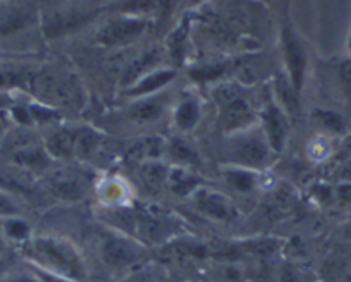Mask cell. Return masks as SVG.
<instances>
[{
	"mask_svg": "<svg viewBox=\"0 0 351 282\" xmlns=\"http://www.w3.org/2000/svg\"><path fill=\"white\" fill-rule=\"evenodd\" d=\"M36 92L49 102L73 107L81 102V90L67 75L47 73L35 79Z\"/></svg>",
	"mask_w": 351,
	"mask_h": 282,
	"instance_id": "2",
	"label": "cell"
},
{
	"mask_svg": "<svg viewBox=\"0 0 351 282\" xmlns=\"http://www.w3.org/2000/svg\"><path fill=\"white\" fill-rule=\"evenodd\" d=\"M339 78H341V85H343L344 93H346L348 99L351 100V59L343 62L339 69Z\"/></svg>",
	"mask_w": 351,
	"mask_h": 282,
	"instance_id": "29",
	"label": "cell"
},
{
	"mask_svg": "<svg viewBox=\"0 0 351 282\" xmlns=\"http://www.w3.org/2000/svg\"><path fill=\"white\" fill-rule=\"evenodd\" d=\"M276 90H278L279 97L285 102V105L288 107V110H295L298 107V90L293 86L291 81H286V79L279 78L278 83H276Z\"/></svg>",
	"mask_w": 351,
	"mask_h": 282,
	"instance_id": "20",
	"label": "cell"
},
{
	"mask_svg": "<svg viewBox=\"0 0 351 282\" xmlns=\"http://www.w3.org/2000/svg\"><path fill=\"white\" fill-rule=\"evenodd\" d=\"M162 103L158 100L152 99L147 102H141L131 109V117L138 120H154L160 116Z\"/></svg>",
	"mask_w": 351,
	"mask_h": 282,
	"instance_id": "17",
	"label": "cell"
},
{
	"mask_svg": "<svg viewBox=\"0 0 351 282\" xmlns=\"http://www.w3.org/2000/svg\"><path fill=\"white\" fill-rule=\"evenodd\" d=\"M26 83V75L21 70L12 69L8 66H0V90L2 88H14Z\"/></svg>",
	"mask_w": 351,
	"mask_h": 282,
	"instance_id": "21",
	"label": "cell"
},
{
	"mask_svg": "<svg viewBox=\"0 0 351 282\" xmlns=\"http://www.w3.org/2000/svg\"><path fill=\"white\" fill-rule=\"evenodd\" d=\"M0 282H40L33 272H21V274H5L4 277L0 279Z\"/></svg>",
	"mask_w": 351,
	"mask_h": 282,
	"instance_id": "31",
	"label": "cell"
},
{
	"mask_svg": "<svg viewBox=\"0 0 351 282\" xmlns=\"http://www.w3.org/2000/svg\"><path fill=\"white\" fill-rule=\"evenodd\" d=\"M198 184L197 177L190 176V174L184 172H176L174 174V188L178 193H186V191L193 190Z\"/></svg>",
	"mask_w": 351,
	"mask_h": 282,
	"instance_id": "25",
	"label": "cell"
},
{
	"mask_svg": "<svg viewBox=\"0 0 351 282\" xmlns=\"http://www.w3.org/2000/svg\"><path fill=\"white\" fill-rule=\"evenodd\" d=\"M221 112V123L226 129H236V127H243L253 119V110L250 103L241 97L229 100V102L222 103Z\"/></svg>",
	"mask_w": 351,
	"mask_h": 282,
	"instance_id": "8",
	"label": "cell"
},
{
	"mask_svg": "<svg viewBox=\"0 0 351 282\" xmlns=\"http://www.w3.org/2000/svg\"><path fill=\"white\" fill-rule=\"evenodd\" d=\"M2 229L5 236L14 241H26L29 238V226L18 217H8Z\"/></svg>",
	"mask_w": 351,
	"mask_h": 282,
	"instance_id": "18",
	"label": "cell"
},
{
	"mask_svg": "<svg viewBox=\"0 0 351 282\" xmlns=\"http://www.w3.org/2000/svg\"><path fill=\"white\" fill-rule=\"evenodd\" d=\"M157 60H158V50L145 52L143 55H140L136 60H133V64H131V66L128 67L126 73H124V79H123L124 85H131V83H134L136 79H140L141 76H145V73H147L152 66H155Z\"/></svg>",
	"mask_w": 351,
	"mask_h": 282,
	"instance_id": "13",
	"label": "cell"
},
{
	"mask_svg": "<svg viewBox=\"0 0 351 282\" xmlns=\"http://www.w3.org/2000/svg\"><path fill=\"white\" fill-rule=\"evenodd\" d=\"M141 253L136 244L123 236H107L102 243V258L107 267L124 270L140 260Z\"/></svg>",
	"mask_w": 351,
	"mask_h": 282,
	"instance_id": "4",
	"label": "cell"
},
{
	"mask_svg": "<svg viewBox=\"0 0 351 282\" xmlns=\"http://www.w3.org/2000/svg\"><path fill=\"white\" fill-rule=\"evenodd\" d=\"M171 153L180 162H197V155L193 153V150H190L186 145L180 143V141H176L174 145L171 146Z\"/></svg>",
	"mask_w": 351,
	"mask_h": 282,
	"instance_id": "26",
	"label": "cell"
},
{
	"mask_svg": "<svg viewBox=\"0 0 351 282\" xmlns=\"http://www.w3.org/2000/svg\"><path fill=\"white\" fill-rule=\"evenodd\" d=\"M8 102H9V100L5 99L4 95H0V107H2V105H5V103H8Z\"/></svg>",
	"mask_w": 351,
	"mask_h": 282,
	"instance_id": "36",
	"label": "cell"
},
{
	"mask_svg": "<svg viewBox=\"0 0 351 282\" xmlns=\"http://www.w3.org/2000/svg\"><path fill=\"white\" fill-rule=\"evenodd\" d=\"M172 78H174V70H158V73H152V75H147L143 79H140L136 86H133L131 95L140 97L147 95V93L157 92L158 88L167 85Z\"/></svg>",
	"mask_w": 351,
	"mask_h": 282,
	"instance_id": "12",
	"label": "cell"
},
{
	"mask_svg": "<svg viewBox=\"0 0 351 282\" xmlns=\"http://www.w3.org/2000/svg\"><path fill=\"white\" fill-rule=\"evenodd\" d=\"M263 120H265V127H267L269 140L274 150H281L285 145L286 133H288V120L282 110L276 105H269L263 112Z\"/></svg>",
	"mask_w": 351,
	"mask_h": 282,
	"instance_id": "9",
	"label": "cell"
},
{
	"mask_svg": "<svg viewBox=\"0 0 351 282\" xmlns=\"http://www.w3.org/2000/svg\"><path fill=\"white\" fill-rule=\"evenodd\" d=\"M228 179L239 191H252L255 186V179H253L252 174L243 172V170H232L228 174Z\"/></svg>",
	"mask_w": 351,
	"mask_h": 282,
	"instance_id": "22",
	"label": "cell"
},
{
	"mask_svg": "<svg viewBox=\"0 0 351 282\" xmlns=\"http://www.w3.org/2000/svg\"><path fill=\"white\" fill-rule=\"evenodd\" d=\"M16 214H18V208H16V205L12 203V201L9 200L5 194L0 193V216L14 217Z\"/></svg>",
	"mask_w": 351,
	"mask_h": 282,
	"instance_id": "32",
	"label": "cell"
},
{
	"mask_svg": "<svg viewBox=\"0 0 351 282\" xmlns=\"http://www.w3.org/2000/svg\"><path fill=\"white\" fill-rule=\"evenodd\" d=\"M162 152V141L158 138H148V140L140 141L138 145H134L130 150L131 159H150V157H157Z\"/></svg>",
	"mask_w": 351,
	"mask_h": 282,
	"instance_id": "16",
	"label": "cell"
},
{
	"mask_svg": "<svg viewBox=\"0 0 351 282\" xmlns=\"http://www.w3.org/2000/svg\"><path fill=\"white\" fill-rule=\"evenodd\" d=\"M49 150L56 157H69L76 153V131H59L49 140Z\"/></svg>",
	"mask_w": 351,
	"mask_h": 282,
	"instance_id": "14",
	"label": "cell"
},
{
	"mask_svg": "<svg viewBox=\"0 0 351 282\" xmlns=\"http://www.w3.org/2000/svg\"><path fill=\"white\" fill-rule=\"evenodd\" d=\"M148 28V23L145 19L138 18H124L114 19L109 25L104 26L99 33V42L107 47L128 45L140 38Z\"/></svg>",
	"mask_w": 351,
	"mask_h": 282,
	"instance_id": "3",
	"label": "cell"
},
{
	"mask_svg": "<svg viewBox=\"0 0 351 282\" xmlns=\"http://www.w3.org/2000/svg\"><path fill=\"white\" fill-rule=\"evenodd\" d=\"M32 272L40 279V282H76L73 281V279H67V277H62V275L52 274V272L49 270H43V268L35 267V265L32 267Z\"/></svg>",
	"mask_w": 351,
	"mask_h": 282,
	"instance_id": "28",
	"label": "cell"
},
{
	"mask_svg": "<svg viewBox=\"0 0 351 282\" xmlns=\"http://www.w3.org/2000/svg\"><path fill=\"white\" fill-rule=\"evenodd\" d=\"M315 119L322 124L324 127L330 131H341L343 129V119L334 112H326V110H317Z\"/></svg>",
	"mask_w": 351,
	"mask_h": 282,
	"instance_id": "23",
	"label": "cell"
},
{
	"mask_svg": "<svg viewBox=\"0 0 351 282\" xmlns=\"http://www.w3.org/2000/svg\"><path fill=\"white\" fill-rule=\"evenodd\" d=\"M169 8V0H130L126 4L128 11L133 12H164Z\"/></svg>",
	"mask_w": 351,
	"mask_h": 282,
	"instance_id": "19",
	"label": "cell"
},
{
	"mask_svg": "<svg viewBox=\"0 0 351 282\" xmlns=\"http://www.w3.org/2000/svg\"><path fill=\"white\" fill-rule=\"evenodd\" d=\"M93 18V12L90 11H80V12H60V14H53L45 21V33L49 36H60L66 33L73 31V29L81 28L84 23H88Z\"/></svg>",
	"mask_w": 351,
	"mask_h": 282,
	"instance_id": "7",
	"label": "cell"
},
{
	"mask_svg": "<svg viewBox=\"0 0 351 282\" xmlns=\"http://www.w3.org/2000/svg\"><path fill=\"white\" fill-rule=\"evenodd\" d=\"M198 116H200V110H198V105L193 102V100H186L180 105L178 112H176V123L181 129H190L197 124Z\"/></svg>",
	"mask_w": 351,
	"mask_h": 282,
	"instance_id": "15",
	"label": "cell"
},
{
	"mask_svg": "<svg viewBox=\"0 0 351 282\" xmlns=\"http://www.w3.org/2000/svg\"><path fill=\"white\" fill-rule=\"evenodd\" d=\"M232 157L245 166H262L267 159V149L258 138H246L234 146Z\"/></svg>",
	"mask_w": 351,
	"mask_h": 282,
	"instance_id": "10",
	"label": "cell"
},
{
	"mask_svg": "<svg viewBox=\"0 0 351 282\" xmlns=\"http://www.w3.org/2000/svg\"><path fill=\"white\" fill-rule=\"evenodd\" d=\"M282 50H285V60L286 66H288L289 81L300 92L303 85V76H305L306 57L302 42H300L296 33L289 26L282 29Z\"/></svg>",
	"mask_w": 351,
	"mask_h": 282,
	"instance_id": "5",
	"label": "cell"
},
{
	"mask_svg": "<svg viewBox=\"0 0 351 282\" xmlns=\"http://www.w3.org/2000/svg\"><path fill=\"white\" fill-rule=\"evenodd\" d=\"M143 179L145 183H147V186H152V188H157L160 186V183L164 181V167L162 166H155V164H150L148 167H145L143 169Z\"/></svg>",
	"mask_w": 351,
	"mask_h": 282,
	"instance_id": "24",
	"label": "cell"
},
{
	"mask_svg": "<svg viewBox=\"0 0 351 282\" xmlns=\"http://www.w3.org/2000/svg\"><path fill=\"white\" fill-rule=\"evenodd\" d=\"M26 257L35 267L49 270L52 274L81 282L86 277V267L80 251L71 243L56 238H38L29 241L26 246Z\"/></svg>",
	"mask_w": 351,
	"mask_h": 282,
	"instance_id": "1",
	"label": "cell"
},
{
	"mask_svg": "<svg viewBox=\"0 0 351 282\" xmlns=\"http://www.w3.org/2000/svg\"><path fill=\"white\" fill-rule=\"evenodd\" d=\"M222 70H224V67L222 66H208L205 67V69H198V70H193L191 75H193V78L197 79H202V81H207V79H214L217 78L219 75H221Z\"/></svg>",
	"mask_w": 351,
	"mask_h": 282,
	"instance_id": "30",
	"label": "cell"
},
{
	"mask_svg": "<svg viewBox=\"0 0 351 282\" xmlns=\"http://www.w3.org/2000/svg\"><path fill=\"white\" fill-rule=\"evenodd\" d=\"M16 159L19 160V162L23 164H28V166H45L47 160L45 157H43L42 152H38V150H26V152H21L16 155Z\"/></svg>",
	"mask_w": 351,
	"mask_h": 282,
	"instance_id": "27",
	"label": "cell"
},
{
	"mask_svg": "<svg viewBox=\"0 0 351 282\" xmlns=\"http://www.w3.org/2000/svg\"><path fill=\"white\" fill-rule=\"evenodd\" d=\"M53 191L64 200H80L86 193V181L77 174H62L53 181Z\"/></svg>",
	"mask_w": 351,
	"mask_h": 282,
	"instance_id": "11",
	"label": "cell"
},
{
	"mask_svg": "<svg viewBox=\"0 0 351 282\" xmlns=\"http://www.w3.org/2000/svg\"><path fill=\"white\" fill-rule=\"evenodd\" d=\"M5 253V241H4V236L0 234V255Z\"/></svg>",
	"mask_w": 351,
	"mask_h": 282,
	"instance_id": "35",
	"label": "cell"
},
{
	"mask_svg": "<svg viewBox=\"0 0 351 282\" xmlns=\"http://www.w3.org/2000/svg\"><path fill=\"white\" fill-rule=\"evenodd\" d=\"M339 198L344 203L351 205V184H343V186L339 188Z\"/></svg>",
	"mask_w": 351,
	"mask_h": 282,
	"instance_id": "33",
	"label": "cell"
},
{
	"mask_svg": "<svg viewBox=\"0 0 351 282\" xmlns=\"http://www.w3.org/2000/svg\"><path fill=\"white\" fill-rule=\"evenodd\" d=\"M195 203L212 219L229 220L234 217V208H232L231 201L222 196V194L210 193V191H198L195 194Z\"/></svg>",
	"mask_w": 351,
	"mask_h": 282,
	"instance_id": "6",
	"label": "cell"
},
{
	"mask_svg": "<svg viewBox=\"0 0 351 282\" xmlns=\"http://www.w3.org/2000/svg\"><path fill=\"white\" fill-rule=\"evenodd\" d=\"M9 267H11V265H9V260H8V258H5L4 255H0V279L4 277L5 274H8V272H9Z\"/></svg>",
	"mask_w": 351,
	"mask_h": 282,
	"instance_id": "34",
	"label": "cell"
}]
</instances>
